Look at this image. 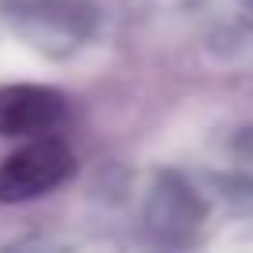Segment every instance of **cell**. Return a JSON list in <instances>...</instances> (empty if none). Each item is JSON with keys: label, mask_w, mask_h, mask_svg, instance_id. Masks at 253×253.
<instances>
[{"label": "cell", "mask_w": 253, "mask_h": 253, "mask_svg": "<svg viewBox=\"0 0 253 253\" xmlns=\"http://www.w3.org/2000/svg\"><path fill=\"white\" fill-rule=\"evenodd\" d=\"M220 190L231 201L253 209V123L238 126L227 142V168L220 175Z\"/></svg>", "instance_id": "5"}, {"label": "cell", "mask_w": 253, "mask_h": 253, "mask_svg": "<svg viewBox=\"0 0 253 253\" xmlns=\"http://www.w3.org/2000/svg\"><path fill=\"white\" fill-rule=\"evenodd\" d=\"M97 0H0V23L23 45L48 60H67L97 41L101 34Z\"/></svg>", "instance_id": "1"}, {"label": "cell", "mask_w": 253, "mask_h": 253, "mask_svg": "<svg viewBox=\"0 0 253 253\" xmlns=\"http://www.w3.org/2000/svg\"><path fill=\"white\" fill-rule=\"evenodd\" d=\"M79 171L75 149L60 134L26 138L15 153L0 160V205L38 201L52 190L67 186Z\"/></svg>", "instance_id": "3"}, {"label": "cell", "mask_w": 253, "mask_h": 253, "mask_svg": "<svg viewBox=\"0 0 253 253\" xmlns=\"http://www.w3.org/2000/svg\"><path fill=\"white\" fill-rule=\"evenodd\" d=\"M238 4H242V8L250 11V15H253V0H238Z\"/></svg>", "instance_id": "6"}, {"label": "cell", "mask_w": 253, "mask_h": 253, "mask_svg": "<svg viewBox=\"0 0 253 253\" xmlns=\"http://www.w3.org/2000/svg\"><path fill=\"white\" fill-rule=\"evenodd\" d=\"M205 223H209V201L186 175L171 171V168L153 175L142 201V235L153 246L190 250L205 238Z\"/></svg>", "instance_id": "2"}, {"label": "cell", "mask_w": 253, "mask_h": 253, "mask_svg": "<svg viewBox=\"0 0 253 253\" xmlns=\"http://www.w3.org/2000/svg\"><path fill=\"white\" fill-rule=\"evenodd\" d=\"M71 119V104L60 89L41 82H8L0 86V138H41L60 134Z\"/></svg>", "instance_id": "4"}]
</instances>
